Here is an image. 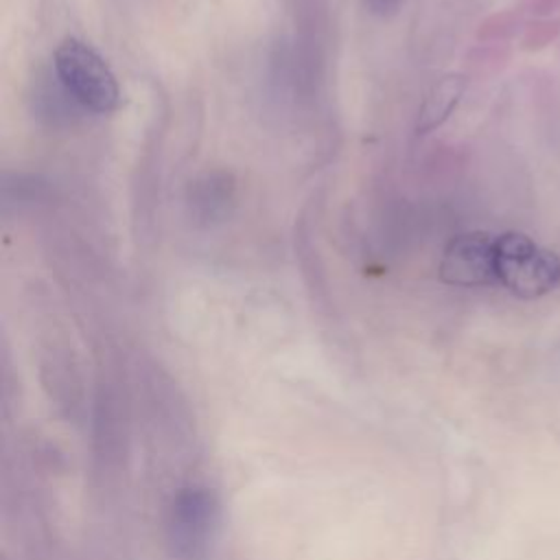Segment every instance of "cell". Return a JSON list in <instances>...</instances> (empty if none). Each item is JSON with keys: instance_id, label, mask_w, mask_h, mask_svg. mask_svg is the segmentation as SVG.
Wrapping results in <instances>:
<instances>
[{"instance_id": "1", "label": "cell", "mask_w": 560, "mask_h": 560, "mask_svg": "<svg viewBox=\"0 0 560 560\" xmlns=\"http://www.w3.org/2000/svg\"><path fill=\"white\" fill-rule=\"evenodd\" d=\"M55 74L81 109L109 114L120 107V85L103 55L79 37H66L52 57Z\"/></svg>"}, {"instance_id": "8", "label": "cell", "mask_w": 560, "mask_h": 560, "mask_svg": "<svg viewBox=\"0 0 560 560\" xmlns=\"http://www.w3.org/2000/svg\"><path fill=\"white\" fill-rule=\"evenodd\" d=\"M560 37V15L556 18H536L534 22L525 24L521 33V48L523 50H542L551 42Z\"/></svg>"}, {"instance_id": "6", "label": "cell", "mask_w": 560, "mask_h": 560, "mask_svg": "<svg viewBox=\"0 0 560 560\" xmlns=\"http://www.w3.org/2000/svg\"><path fill=\"white\" fill-rule=\"evenodd\" d=\"M468 79L462 72H448L440 77L424 94L420 107H418V118H416V133L424 136L440 125H444L453 109L459 105L464 92H466Z\"/></svg>"}, {"instance_id": "5", "label": "cell", "mask_w": 560, "mask_h": 560, "mask_svg": "<svg viewBox=\"0 0 560 560\" xmlns=\"http://www.w3.org/2000/svg\"><path fill=\"white\" fill-rule=\"evenodd\" d=\"M234 179L230 173L210 171L199 175L188 188V206L197 221L212 225L223 221L234 206Z\"/></svg>"}, {"instance_id": "7", "label": "cell", "mask_w": 560, "mask_h": 560, "mask_svg": "<svg viewBox=\"0 0 560 560\" xmlns=\"http://www.w3.org/2000/svg\"><path fill=\"white\" fill-rule=\"evenodd\" d=\"M523 28H525V20L521 11H503L481 22L479 37L483 42H505V39H512Z\"/></svg>"}, {"instance_id": "4", "label": "cell", "mask_w": 560, "mask_h": 560, "mask_svg": "<svg viewBox=\"0 0 560 560\" xmlns=\"http://www.w3.org/2000/svg\"><path fill=\"white\" fill-rule=\"evenodd\" d=\"M497 236L488 232H464L453 236L440 260V280L453 287H490L497 282Z\"/></svg>"}, {"instance_id": "2", "label": "cell", "mask_w": 560, "mask_h": 560, "mask_svg": "<svg viewBox=\"0 0 560 560\" xmlns=\"http://www.w3.org/2000/svg\"><path fill=\"white\" fill-rule=\"evenodd\" d=\"M497 282L521 300H536L560 287V256L523 232L497 236Z\"/></svg>"}, {"instance_id": "9", "label": "cell", "mask_w": 560, "mask_h": 560, "mask_svg": "<svg viewBox=\"0 0 560 560\" xmlns=\"http://www.w3.org/2000/svg\"><path fill=\"white\" fill-rule=\"evenodd\" d=\"M405 0H363L365 9L378 18H387V15H394L400 7H402Z\"/></svg>"}, {"instance_id": "10", "label": "cell", "mask_w": 560, "mask_h": 560, "mask_svg": "<svg viewBox=\"0 0 560 560\" xmlns=\"http://www.w3.org/2000/svg\"><path fill=\"white\" fill-rule=\"evenodd\" d=\"M527 11L536 18H556L560 13V0H527Z\"/></svg>"}, {"instance_id": "3", "label": "cell", "mask_w": 560, "mask_h": 560, "mask_svg": "<svg viewBox=\"0 0 560 560\" xmlns=\"http://www.w3.org/2000/svg\"><path fill=\"white\" fill-rule=\"evenodd\" d=\"M219 499L206 486L182 488L168 514V545L177 560H206L219 527Z\"/></svg>"}]
</instances>
